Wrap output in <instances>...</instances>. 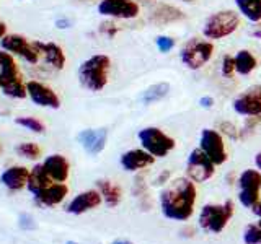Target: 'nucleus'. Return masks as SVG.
I'll list each match as a JSON object with an SVG mask.
<instances>
[{"label":"nucleus","instance_id":"nucleus-19","mask_svg":"<svg viewBox=\"0 0 261 244\" xmlns=\"http://www.w3.org/2000/svg\"><path fill=\"white\" fill-rule=\"evenodd\" d=\"M101 203V194L96 191H87L79 194L75 199H73L69 205H67V211L73 215H80L85 214V211L92 210L95 207H98Z\"/></svg>","mask_w":261,"mask_h":244},{"label":"nucleus","instance_id":"nucleus-9","mask_svg":"<svg viewBox=\"0 0 261 244\" xmlns=\"http://www.w3.org/2000/svg\"><path fill=\"white\" fill-rule=\"evenodd\" d=\"M199 148L207 155L214 165H224L227 161V150L224 143V137L219 130L204 129L199 138Z\"/></svg>","mask_w":261,"mask_h":244},{"label":"nucleus","instance_id":"nucleus-30","mask_svg":"<svg viewBox=\"0 0 261 244\" xmlns=\"http://www.w3.org/2000/svg\"><path fill=\"white\" fill-rule=\"evenodd\" d=\"M243 241L245 244H259L261 242V220L256 225H250L247 226L243 234Z\"/></svg>","mask_w":261,"mask_h":244},{"label":"nucleus","instance_id":"nucleus-17","mask_svg":"<svg viewBox=\"0 0 261 244\" xmlns=\"http://www.w3.org/2000/svg\"><path fill=\"white\" fill-rule=\"evenodd\" d=\"M33 46L36 47V51L39 55L44 57V60L47 65H51L56 70H62L65 67V54L62 51V47L56 43H39L35 41Z\"/></svg>","mask_w":261,"mask_h":244},{"label":"nucleus","instance_id":"nucleus-23","mask_svg":"<svg viewBox=\"0 0 261 244\" xmlns=\"http://www.w3.org/2000/svg\"><path fill=\"white\" fill-rule=\"evenodd\" d=\"M237 12L250 23L261 21V0H233Z\"/></svg>","mask_w":261,"mask_h":244},{"label":"nucleus","instance_id":"nucleus-20","mask_svg":"<svg viewBox=\"0 0 261 244\" xmlns=\"http://www.w3.org/2000/svg\"><path fill=\"white\" fill-rule=\"evenodd\" d=\"M43 166L46 169V173L49 174V177L54 179L57 182H64L65 179L69 177V161L65 160V157L62 155H51L47 157L43 163Z\"/></svg>","mask_w":261,"mask_h":244},{"label":"nucleus","instance_id":"nucleus-45","mask_svg":"<svg viewBox=\"0 0 261 244\" xmlns=\"http://www.w3.org/2000/svg\"><path fill=\"white\" fill-rule=\"evenodd\" d=\"M137 2H139V4H141V2H142V4H145V5H147V4H149V5H150V4H153V0H137Z\"/></svg>","mask_w":261,"mask_h":244},{"label":"nucleus","instance_id":"nucleus-31","mask_svg":"<svg viewBox=\"0 0 261 244\" xmlns=\"http://www.w3.org/2000/svg\"><path fill=\"white\" fill-rule=\"evenodd\" d=\"M235 59L230 54H224L220 59V75L224 78H230L235 75Z\"/></svg>","mask_w":261,"mask_h":244},{"label":"nucleus","instance_id":"nucleus-7","mask_svg":"<svg viewBox=\"0 0 261 244\" xmlns=\"http://www.w3.org/2000/svg\"><path fill=\"white\" fill-rule=\"evenodd\" d=\"M233 214V203L227 200L224 205H206L201 211L199 225L204 230H209L212 233H220L225 228Z\"/></svg>","mask_w":261,"mask_h":244},{"label":"nucleus","instance_id":"nucleus-4","mask_svg":"<svg viewBox=\"0 0 261 244\" xmlns=\"http://www.w3.org/2000/svg\"><path fill=\"white\" fill-rule=\"evenodd\" d=\"M216 46L212 41L206 38H198L193 36L190 39H186L181 49H179V60L185 65L188 70H201L202 67H206L209 60L214 57Z\"/></svg>","mask_w":261,"mask_h":244},{"label":"nucleus","instance_id":"nucleus-26","mask_svg":"<svg viewBox=\"0 0 261 244\" xmlns=\"http://www.w3.org/2000/svg\"><path fill=\"white\" fill-rule=\"evenodd\" d=\"M168 93H170V85L167 83V81H160V83H153V85L147 86L144 89V93L141 96V101L149 106V104L162 101L163 98H167Z\"/></svg>","mask_w":261,"mask_h":244},{"label":"nucleus","instance_id":"nucleus-6","mask_svg":"<svg viewBox=\"0 0 261 244\" xmlns=\"http://www.w3.org/2000/svg\"><path fill=\"white\" fill-rule=\"evenodd\" d=\"M98 13L113 20H136L141 15V4L137 0H101Z\"/></svg>","mask_w":261,"mask_h":244},{"label":"nucleus","instance_id":"nucleus-35","mask_svg":"<svg viewBox=\"0 0 261 244\" xmlns=\"http://www.w3.org/2000/svg\"><path fill=\"white\" fill-rule=\"evenodd\" d=\"M100 31L103 33V35L108 36V38H114V36H116V33L119 31V28L113 21H105V23H101Z\"/></svg>","mask_w":261,"mask_h":244},{"label":"nucleus","instance_id":"nucleus-12","mask_svg":"<svg viewBox=\"0 0 261 244\" xmlns=\"http://www.w3.org/2000/svg\"><path fill=\"white\" fill-rule=\"evenodd\" d=\"M0 46L7 52L20 55L21 59H24L30 64H38L39 60V54L36 51V47L33 46V43H28L27 38H23L21 35H5L0 39Z\"/></svg>","mask_w":261,"mask_h":244},{"label":"nucleus","instance_id":"nucleus-16","mask_svg":"<svg viewBox=\"0 0 261 244\" xmlns=\"http://www.w3.org/2000/svg\"><path fill=\"white\" fill-rule=\"evenodd\" d=\"M186 18V13L183 10H179L178 7L170 5V4H157L149 15V21L162 26V24H171L183 21Z\"/></svg>","mask_w":261,"mask_h":244},{"label":"nucleus","instance_id":"nucleus-24","mask_svg":"<svg viewBox=\"0 0 261 244\" xmlns=\"http://www.w3.org/2000/svg\"><path fill=\"white\" fill-rule=\"evenodd\" d=\"M51 186V177L46 173V169L43 165H36L30 171V179H28V189L38 195L43 191H46Z\"/></svg>","mask_w":261,"mask_h":244},{"label":"nucleus","instance_id":"nucleus-2","mask_svg":"<svg viewBox=\"0 0 261 244\" xmlns=\"http://www.w3.org/2000/svg\"><path fill=\"white\" fill-rule=\"evenodd\" d=\"M111 59L106 54H95L80 64L77 70L79 83L88 92H101L110 80Z\"/></svg>","mask_w":261,"mask_h":244},{"label":"nucleus","instance_id":"nucleus-5","mask_svg":"<svg viewBox=\"0 0 261 244\" xmlns=\"http://www.w3.org/2000/svg\"><path fill=\"white\" fill-rule=\"evenodd\" d=\"M137 137L142 148L155 158H165L176 145L173 138L159 127H144L142 130H139Z\"/></svg>","mask_w":261,"mask_h":244},{"label":"nucleus","instance_id":"nucleus-36","mask_svg":"<svg viewBox=\"0 0 261 244\" xmlns=\"http://www.w3.org/2000/svg\"><path fill=\"white\" fill-rule=\"evenodd\" d=\"M12 64H16L13 55L10 52H2L0 51V69L2 67H7V65H12Z\"/></svg>","mask_w":261,"mask_h":244},{"label":"nucleus","instance_id":"nucleus-10","mask_svg":"<svg viewBox=\"0 0 261 244\" xmlns=\"http://www.w3.org/2000/svg\"><path fill=\"white\" fill-rule=\"evenodd\" d=\"M240 186V202L245 207H256L259 189H261V173L256 169H245L239 177Z\"/></svg>","mask_w":261,"mask_h":244},{"label":"nucleus","instance_id":"nucleus-11","mask_svg":"<svg viewBox=\"0 0 261 244\" xmlns=\"http://www.w3.org/2000/svg\"><path fill=\"white\" fill-rule=\"evenodd\" d=\"M0 88H2L4 95L10 96V98H18L23 100L27 98V85L21 81V75L18 72L16 64L7 65V67L0 69Z\"/></svg>","mask_w":261,"mask_h":244},{"label":"nucleus","instance_id":"nucleus-32","mask_svg":"<svg viewBox=\"0 0 261 244\" xmlns=\"http://www.w3.org/2000/svg\"><path fill=\"white\" fill-rule=\"evenodd\" d=\"M155 46H157V49H159L162 54H168L171 49L176 46V41L171 38V36L160 35V36L155 38Z\"/></svg>","mask_w":261,"mask_h":244},{"label":"nucleus","instance_id":"nucleus-44","mask_svg":"<svg viewBox=\"0 0 261 244\" xmlns=\"http://www.w3.org/2000/svg\"><path fill=\"white\" fill-rule=\"evenodd\" d=\"M113 244H130L129 241H126V239H116Z\"/></svg>","mask_w":261,"mask_h":244},{"label":"nucleus","instance_id":"nucleus-3","mask_svg":"<svg viewBox=\"0 0 261 244\" xmlns=\"http://www.w3.org/2000/svg\"><path fill=\"white\" fill-rule=\"evenodd\" d=\"M242 26V16L237 10L224 8L211 13L202 23V36L209 41H222L235 35Z\"/></svg>","mask_w":261,"mask_h":244},{"label":"nucleus","instance_id":"nucleus-13","mask_svg":"<svg viewBox=\"0 0 261 244\" xmlns=\"http://www.w3.org/2000/svg\"><path fill=\"white\" fill-rule=\"evenodd\" d=\"M27 92H28L30 100L36 106H41V108H51V109L61 108L59 95H57L53 88H49L47 85L41 83V81L30 80L27 83Z\"/></svg>","mask_w":261,"mask_h":244},{"label":"nucleus","instance_id":"nucleus-15","mask_svg":"<svg viewBox=\"0 0 261 244\" xmlns=\"http://www.w3.org/2000/svg\"><path fill=\"white\" fill-rule=\"evenodd\" d=\"M77 140L82 143L87 153L98 155L101 153L106 140H108V130L106 129H85L77 135Z\"/></svg>","mask_w":261,"mask_h":244},{"label":"nucleus","instance_id":"nucleus-14","mask_svg":"<svg viewBox=\"0 0 261 244\" xmlns=\"http://www.w3.org/2000/svg\"><path fill=\"white\" fill-rule=\"evenodd\" d=\"M232 109L235 114L247 117L261 116V95L253 86L247 88L245 92L233 98Z\"/></svg>","mask_w":261,"mask_h":244},{"label":"nucleus","instance_id":"nucleus-18","mask_svg":"<svg viewBox=\"0 0 261 244\" xmlns=\"http://www.w3.org/2000/svg\"><path fill=\"white\" fill-rule=\"evenodd\" d=\"M153 161H155V157H152L147 150L134 148V150H129L126 153H122L121 166L126 171H139V169H144L147 166L153 165Z\"/></svg>","mask_w":261,"mask_h":244},{"label":"nucleus","instance_id":"nucleus-34","mask_svg":"<svg viewBox=\"0 0 261 244\" xmlns=\"http://www.w3.org/2000/svg\"><path fill=\"white\" fill-rule=\"evenodd\" d=\"M219 130H222V132L225 134V135H228L230 138H239L240 137V132H239V129H237L232 122H220L219 124Z\"/></svg>","mask_w":261,"mask_h":244},{"label":"nucleus","instance_id":"nucleus-8","mask_svg":"<svg viewBox=\"0 0 261 244\" xmlns=\"http://www.w3.org/2000/svg\"><path fill=\"white\" fill-rule=\"evenodd\" d=\"M216 165L201 148H194L186 161V174L193 182H206L214 176Z\"/></svg>","mask_w":261,"mask_h":244},{"label":"nucleus","instance_id":"nucleus-28","mask_svg":"<svg viewBox=\"0 0 261 244\" xmlns=\"http://www.w3.org/2000/svg\"><path fill=\"white\" fill-rule=\"evenodd\" d=\"M15 122L35 134H44V130H46V126L41 120H38L36 117H16Z\"/></svg>","mask_w":261,"mask_h":244},{"label":"nucleus","instance_id":"nucleus-33","mask_svg":"<svg viewBox=\"0 0 261 244\" xmlns=\"http://www.w3.org/2000/svg\"><path fill=\"white\" fill-rule=\"evenodd\" d=\"M18 225L21 230H36V223H35V218H33L30 214H20L18 217Z\"/></svg>","mask_w":261,"mask_h":244},{"label":"nucleus","instance_id":"nucleus-41","mask_svg":"<svg viewBox=\"0 0 261 244\" xmlns=\"http://www.w3.org/2000/svg\"><path fill=\"white\" fill-rule=\"evenodd\" d=\"M7 35V24L5 23H0V39Z\"/></svg>","mask_w":261,"mask_h":244},{"label":"nucleus","instance_id":"nucleus-1","mask_svg":"<svg viewBox=\"0 0 261 244\" xmlns=\"http://www.w3.org/2000/svg\"><path fill=\"white\" fill-rule=\"evenodd\" d=\"M196 202V187L191 179L178 177L160 194V205L163 215L170 220H188L193 215Z\"/></svg>","mask_w":261,"mask_h":244},{"label":"nucleus","instance_id":"nucleus-27","mask_svg":"<svg viewBox=\"0 0 261 244\" xmlns=\"http://www.w3.org/2000/svg\"><path fill=\"white\" fill-rule=\"evenodd\" d=\"M96 186H98V189H100V194L103 195L105 202L108 203L110 207H116L121 202V189L116 184H113L111 181H106V179H100V181H96Z\"/></svg>","mask_w":261,"mask_h":244},{"label":"nucleus","instance_id":"nucleus-46","mask_svg":"<svg viewBox=\"0 0 261 244\" xmlns=\"http://www.w3.org/2000/svg\"><path fill=\"white\" fill-rule=\"evenodd\" d=\"M183 4H188V5H191V4H196L198 0H181Z\"/></svg>","mask_w":261,"mask_h":244},{"label":"nucleus","instance_id":"nucleus-42","mask_svg":"<svg viewBox=\"0 0 261 244\" xmlns=\"http://www.w3.org/2000/svg\"><path fill=\"white\" fill-rule=\"evenodd\" d=\"M255 165L258 166V169H261V150L256 153V157H255Z\"/></svg>","mask_w":261,"mask_h":244},{"label":"nucleus","instance_id":"nucleus-47","mask_svg":"<svg viewBox=\"0 0 261 244\" xmlns=\"http://www.w3.org/2000/svg\"><path fill=\"white\" fill-rule=\"evenodd\" d=\"M65 244H77V242H73V241H67V242H65Z\"/></svg>","mask_w":261,"mask_h":244},{"label":"nucleus","instance_id":"nucleus-21","mask_svg":"<svg viewBox=\"0 0 261 244\" xmlns=\"http://www.w3.org/2000/svg\"><path fill=\"white\" fill-rule=\"evenodd\" d=\"M28 179H30V171L24 166H12L5 169L2 176H0L2 184L12 191H20L24 186H28Z\"/></svg>","mask_w":261,"mask_h":244},{"label":"nucleus","instance_id":"nucleus-39","mask_svg":"<svg viewBox=\"0 0 261 244\" xmlns=\"http://www.w3.org/2000/svg\"><path fill=\"white\" fill-rule=\"evenodd\" d=\"M70 21L69 20H64V18H59L56 21V26L59 28V29H65V28H70Z\"/></svg>","mask_w":261,"mask_h":244},{"label":"nucleus","instance_id":"nucleus-29","mask_svg":"<svg viewBox=\"0 0 261 244\" xmlns=\"http://www.w3.org/2000/svg\"><path fill=\"white\" fill-rule=\"evenodd\" d=\"M16 153H18L20 157H23V158L36 160L41 155V150H39V146L35 142H28V143H20L18 146H16Z\"/></svg>","mask_w":261,"mask_h":244},{"label":"nucleus","instance_id":"nucleus-25","mask_svg":"<svg viewBox=\"0 0 261 244\" xmlns=\"http://www.w3.org/2000/svg\"><path fill=\"white\" fill-rule=\"evenodd\" d=\"M69 189L67 186L64 184H51L47 187L46 191H43L41 194L35 195L36 197V202H39L41 205H56V203H59L64 200V197L67 195Z\"/></svg>","mask_w":261,"mask_h":244},{"label":"nucleus","instance_id":"nucleus-22","mask_svg":"<svg viewBox=\"0 0 261 244\" xmlns=\"http://www.w3.org/2000/svg\"><path fill=\"white\" fill-rule=\"evenodd\" d=\"M233 59H235V72L242 77H247L258 69V59L250 49H240V51H237Z\"/></svg>","mask_w":261,"mask_h":244},{"label":"nucleus","instance_id":"nucleus-37","mask_svg":"<svg viewBox=\"0 0 261 244\" xmlns=\"http://www.w3.org/2000/svg\"><path fill=\"white\" fill-rule=\"evenodd\" d=\"M214 98L212 96H201L199 98V106L201 108H204V109H211L212 106H214Z\"/></svg>","mask_w":261,"mask_h":244},{"label":"nucleus","instance_id":"nucleus-43","mask_svg":"<svg viewBox=\"0 0 261 244\" xmlns=\"http://www.w3.org/2000/svg\"><path fill=\"white\" fill-rule=\"evenodd\" d=\"M255 214H256L258 217H261V202H259L258 205L255 207Z\"/></svg>","mask_w":261,"mask_h":244},{"label":"nucleus","instance_id":"nucleus-40","mask_svg":"<svg viewBox=\"0 0 261 244\" xmlns=\"http://www.w3.org/2000/svg\"><path fill=\"white\" fill-rule=\"evenodd\" d=\"M251 36L256 38V39H261V21L255 23V28H253V31H251Z\"/></svg>","mask_w":261,"mask_h":244},{"label":"nucleus","instance_id":"nucleus-38","mask_svg":"<svg viewBox=\"0 0 261 244\" xmlns=\"http://www.w3.org/2000/svg\"><path fill=\"white\" fill-rule=\"evenodd\" d=\"M168 179H170V171H163V173L155 179V186L165 184V182H168Z\"/></svg>","mask_w":261,"mask_h":244}]
</instances>
